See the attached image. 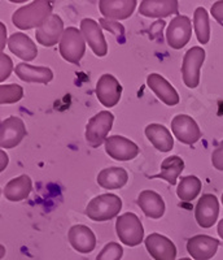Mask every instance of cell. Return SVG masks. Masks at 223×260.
<instances>
[{
    "instance_id": "obj_15",
    "label": "cell",
    "mask_w": 223,
    "mask_h": 260,
    "mask_svg": "<svg viewBox=\"0 0 223 260\" xmlns=\"http://www.w3.org/2000/svg\"><path fill=\"white\" fill-rule=\"evenodd\" d=\"M145 247L155 260H174L176 247L169 238L159 233H152L145 238Z\"/></svg>"
},
{
    "instance_id": "obj_7",
    "label": "cell",
    "mask_w": 223,
    "mask_h": 260,
    "mask_svg": "<svg viewBox=\"0 0 223 260\" xmlns=\"http://www.w3.org/2000/svg\"><path fill=\"white\" fill-rule=\"evenodd\" d=\"M192 34L191 20L187 16H176L170 21L166 30L167 45L174 50H180L187 45Z\"/></svg>"
},
{
    "instance_id": "obj_4",
    "label": "cell",
    "mask_w": 223,
    "mask_h": 260,
    "mask_svg": "<svg viewBox=\"0 0 223 260\" xmlns=\"http://www.w3.org/2000/svg\"><path fill=\"white\" fill-rule=\"evenodd\" d=\"M61 56L71 64H80L86 52V42L82 31L77 27L65 29L59 47Z\"/></svg>"
},
{
    "instance_id": "obj_6",
    "label": "cell",
    "mask_w": 223,
    "mask_h": 260,
    "mask_svg": "<svg viewBox=\"0 0 223 260\" xmlns=\"http://www.w3.org/2000/svg\"><path fill=\"white\" fill-rule=\"evenodd\" d=\"M205 60V50L192 47L185 52L182 64L183 82L190 89H196L200 83V69Z\"/></svg>"
},
{
    "instance_id": "obj_37",
    "label": "cell",
    "mask_w": 223,
    "mask_h": 260,
    "mask_svg": "<svg viewBox=\"0 0 223 260\" xmlns=\"http://www.w3.org/2000/svg\"><path fill=\"white\" fill-rule=\"evenodd\" d=\"M2 171H4L7 167V162H8V157H7V154L4 151H2Z\"/></svg>"
},
{
    "instance_id": "obj_27",
    "label": "cell",
    "mask_w": 223,
    "mask_h": 260,
    "mask_svg": "<svg viewBox=\"0 0 223 260\" xmlns=\"http://www.w3.org/2000/svg\"><path fill=\"white\" fill-rule=\"evenodd\" d=\"M184 169V161L179 156H170L165 159L161 164V172L159 175L152 176L151 178H162L167 181L170 185H175L176 180Z\"/></svg>"
},
{
    "instance_id": "obj_31",
    "label": "cell",
    "mask_w": 223,
    "mask_h": 260,
    "mask_svg": "<svg viewBox=\"0 0 223 260\" xmlns=\"http://www.w3.org/2000/svg\"><path fill=\"white\" fill-rule=\"evenodd\" d=\"M124 255V248L122 246L116 242H109L105 247L99 252L96 260H121Z\"/></svg>"
},
{
    "instance_id": "obj_17",
    "label": "cell",
    "mask_w": 223,
    "mask_h": 260,
    "mask_svg": "<svg viewBox=\"0 0 223 260\" xmlns=\"http://www.w3.org/2000/svg\"><path fill=\"white\" fill-rule=\"evenodd\" d=\"M69 242L71 247L81 254H88L96 247V237L86 225H74L69 229Z\"/></svg>"
},
{
    "instance_id": "obj_9",
    "label": "cell",
    "mask_w": 223,
    "mask_h": 260,
    "mask_svg": "<svg viewBox=\"0 0 223 260\" xmlns=\"http://www.w3.org/2000/svg\"><path fill=\"white\" fill-rule=\"evenodd\" d=\"M171 130L175 138L184 145H194L201 138L199 125L187 115H176L171 120Z\"/></svg>"
},
{
    "instance_id": "obj_34",
    "label": "cell",
    "mask_w": 223,
    "mask_h": 260,
    "mask_svg": "<svg viewBox=\"0 0 223 260\" xmlns=\"http://www.w3.org/2000/svg\"><path fill=\"white\" fill-rule=\"evenodd\" d=\"M211 162H213V167H214L217 171L223 172V141L220 142V145L213 151Z\"/></svg>"
},
{
    "instance_id": "obj_25",
    "label": "cell",
    "mask_w": 223,
    "mask_h": 260,
    "mask_svg": "<svg viewBox=\"0 0 223 260\" xmlns=\"http://www.w3.org/2000/svg\"><path fill=\"white\" fill-rule=\"evenodd\" d=\"M32 190L31 178L26 175H22L17 178L9 181L4 187V197L9 202H20L26 199Z\"/></svg>"
},
{
    "instance_id": "obj_18",
    "label": "cell",
    "mask_w": 223,
    "mask_h": 260,
    "mask_svg": "<svg viewBox=\"0 0 223 260\" xmlns=\"http://www.w3.org/2000/svg\"><path fill=\"white\" fill-rule=\"evenodd\" d=\"M64 31V22H62L61 17L57 15H52L43 26L36 29V41L44 47H52L57 42L61 41Z\"/></svg>"
},
{
    "instance_id": "obj_36",
    "label": "cell",
    "mask_w": 223,
    "mask_h": 260,
    "mask_svg": "<svg viewBox=\"0 0 223 260\" xmlns=\"http://www.w3.org/2000/svg\"><path fill=\"white\" fill-rule=\"evenodd\" d=\"M0 27H2V50H4L6 48V26H4V24H0Z\"/></svg>"
},
{
    "instance_id": "obj_23",
    "label": "cell",
    "mask_w": 223,
    "mask_h": 260,
    "mask_svg": "<svg viewBox=\"0 0 223 260\" xmlns=\"http://www.w3.org/2000/svg\"><path fill=\"white\" fill-rule=\"evenodd\" d=\"M16 74L24 82H38L47 85L53 80V73L47 67H34V65L21 62L15 68Z\"/></svg>"
},
{
    "instance_id": "obj_8",
    "label": "cell",
    "mask_w": 223,
    "mask_h": 260,
    "mask_svg": "<svg viewBox=\"0 0 223 260\" xmlns=\"http://www.w3.org/2000/svg\"><path fill=\"white\" fill-rule=\"evenodd\" d=\"M27 134L24 121L20 117L9 116L0 125V146L2 148H13L21 143Z\"/></svg>"
},
{
    "instance_id": "obj_3",
    "label": "cell",
    "mask_w": 223,
    "mask_h": 260,
    "mask_svg": "<svg viewBox=\"0 0 223 260\" xmlns=\"http://www.w3.org/2000/svg\"><path fill=\"white\" fill-rule=\"evenodd\" d=\"M116 232L124 245L135 247L144 240V228L138 216L132 212L121 215L116 222Z\"/></svg>"
},
{
    "instance_id": "obj_19",
    "label": "cell",
    "mask_w": 223,
    "mask_h": 260,
    "mask_svg": "<svg viewBox=\"0 0 223 260\" xmlns=\"http://www.w3.org/2000/svg\"><path fill=\"white\" fill-rule=\"evenodd\" d=\"M139 12L141 16L152 18L178 15V2L176 0H144L139 6Z\"/></svg>"
},
{
    "instance_id": "obj_14",
    "label": "cell",
    "mask_w": 223,
    "mask_h": 260,
    "mask_svg": "<svg viewBox=\"0 0 223 260\" xmlns=\"http://www.w3.org/2000/svg\"><path fill=\"white\" fill-rule=\"evenodd\" d=\"M219 241L210 236L199 234L187 241V251L196 260H209L217 254Z\"/></svg>"
},
{
    "instance_id": "obj_10",
    "label": "cell",
    "mask_w": 223,
    "mask_h": 260,
    "mask_svg": "<svg viewBox=\"0 0 223 260\" xmlns=\"http://www.w3.org/2000/svg\"><path fill=\"white\" fill-rule=\"evenodd\" d=\"M106 154L118 161H129L139 155V147L129 138L122 136H112L105 141Z\"/></svg>"
},
{
    "instance_id": "obj_38",
    "label": "cell",
    "mask_w": 223,
    "mask_h": 260,
    "mask_svg": "<svg viewBox=\"0 0 223 260\" xmlns=\"http://www.w3.org/2000/svg\"><path fill=\"white\" fill-rule=\"evenodd\" d=\"M218 234H219V237L223 240V219L218 222Z\"/></svg>"
},
{
    "instance_id": "obj_5",
    "label": "cell",
    "mask_w": 223,
    "mask_h": 260,
    "mask_svg": "<svg viewBox=\"0 0 223 260\" xmlns=\"http://www.w3.org/2000/svg\"><path fill=\"white\" fill-rule=\"evenodd\" d=\"M115 122V116L109 111H103L90 118L86 126V141L91 147L96 148L105 142L106 136Z\"/></svg>"
},
{
    "instance_id": "obj_2",
    "label": "cell",
    "mask_w": 223,
    "mask_h": 260,
    "mask_svg": "<svg viewBox=\"0 0 223 260\" xmlns=\"http://www.w3.org/2000/svg\"><path fill=\"white\" fill-rule=\"evenodd\" d=\"M122 201L115 194H103L95 197L86 207V215L94 221H108L120 213Z\"/></svg>"
},
{
    "instance_id": "obj_26",
    "label": "cell",
    "mask_w": 223,
    "mask_h": 260,
    "mask_svg": "<svg viewBox=\"0 0 223 260\" xmlns=\"http://www.w3.org/2000/svg\"><path fill=\"white\" fill-rule=\"evenodd\" d=\"M127 180H129L127 172L120 167H110V168L103 169L97 176L99 186L106 190L121 189L126 185Z\"/></svg>"
},
{
    "instance_id": "obj_22",
    "label": "cell",
    "mask_w": 223,
    "mask_h": 260,
    "mask_svg": "<svg viewBox=\"0 0 223 260\" xmlns=\"http://www.w3.org/2000/svg\"><path fill=\"white\" fill-rule=\"evenodd\" d=\"M139 207L144 212V215L151 219H160L162 217L166 210L164 199L161 195L157 194L153 190H144L140 192L138 198Z\"/></svg>"
},
{
    "instance_id": "obj_16",
    "label": "cell",
    "mask_w": 223,
    "mask_h": 260,
    "mask_svg": "<svg viewBox=\"0 0 223 260\" xmlns=\"http://www.w3.org/2000/svg\"><path fill=\"white\" fill-rule=\"evenodd\" d=\"M136 7V0H101L99 8L104 18L110 21L126 20L132 16Z\"/></svg>"
},
{
    "instance_id": "obj_40",
    "label": "cell",
    "mask_w": 223,
    "mask_h": 260,
    "mask_svg": "<svg viewBox=\"0 0 223 260\" xmlns=\"http://www.w3.org/2000/svg\"><path fill=\"white\" fill-rule=\"evenodd\" d=\"M222 204H223V194H222Z\"/></svg>"
},
{
    "instance_id": "obj_24",
    "label": "cell",
    "mask_w": 223,
    "mask_h": 260,
    "mask_svg": "<svg viewBox=\"0 0 223 260\" xmlns=\"http://www.w3.org/2000/svg\"><path fill=\"white\" fill-rule=\"evenodd\" d=\"M145 137L153 147L161 152H169L174 147V139L166 126L161 124H150L145 127Z\"/></svg>"
},
{
    "instance_id": "obj_33",
    "label": "cell",
    "mask_w": 223,
    "mask_h": 260,
    "mask_svg": "<svg viewBox=\"0 0 223 260\" xmlns=\"http://www.w3.org/2000/svg\"><path fill=\"white\" fill-rule=\"evenodd\" d=\"M0 62H2V76H0V81L3 82V81H6L7 78L11 76V73H12L13 61L8 55L2 52V55H0Z\"/></svg>"
},
{
    "instance_id": "obj_12",
    "label": "cell",
    "mask_w": 223,
    "mask_h": 260,
    "mask_svg": "<svg viewBox=\"0 0 223 260\" xmlns=\"http://www.w3.org/2000/svg\"><path fill=\"white\" fill-rule=\"evenodd\" d=\"M219 215V202L213 194H204L195 208V219L201 228H211Z\"/></svg>"
},
{
    "instance_id": "obj_1",
    "label": "cell",
    "mask_w": 223,
    "mask_h": 260,
    "mask_svg": "<svg viewBox=\"0 0 223 260\" xmlns=\"http://www.w3.org/2000/svg\"><path fill=\"white\" fill-rule=\"evenodd\" d=\"M53 6L47 0H35L27 6L21 7L13 13L12 22L21 30H30L32 27H41L52 16Z\"/></svg>"
},
{
    "instance_id": "obj_13",
    "label": "cell",
    "mask_w": 223,
    "mask_h": 260,
    "mask_svg": "<svg viewBox=\"0 0 223 260\" xmlns=\"http://www.w3.org/2000/svg\"><path fill=\"white\" fill-rule=\"evenodd\" d=\"M81 29H82L83 37L95 55L99 57L105 56L108 52V45L104 38L101 26H99L96 21L91 20V18H83L81 21Z\"/></svg>"
},
{
    "instance_id": "obj_20",
    "label": "cell",
    "mask_w": 223,
    "mask_h": 260,
    "mask_svg": "<svg viewBox=\"0 0 223 260\" xmlns=\"http://www.w3.org/2000/svg\"><path fill=\"white\" fill-rule=\"evenodd\" d=\"M147 83L151 90L159 96L160 101L166 106H176L179 103V95L176 90L162 76L157 73L150 74L147 78Z\"/></svg>"
},
{
    "instance_id": "obj_39",
    "label": "cell",
    "mask_w": 223,
    "mask_h": 260,
    "mask_svg": "<svg viewBox=\"0 0 223 260\" xmlns=\"http://www.w3.org/2000/svg\"><path fill=\"white\" fill-rule=\"evenodd\" d=\"M178 260H191V259H188V257H183V259H178Z\"/></svg>"
},
{
    "instance_id": "obj_28",
    "label": "cell",
    "mask_w": 223,
    "mask_h": 260,
    "mask_svg": "<svg viewBox=\"0 0 223 260\" xmlns=\"http://www.w3.org/2000/svg\"><path fill=\"white\" fill-rule=\"evenodd\" d=\"M194 26L197 41L201 45H206L210 39V25H209V15L204 7H199L195 9Z\"/></svg>"
},
{
    "instance_id": "obj_11",
    "label": "cell",
    "mask_w": 223,
    "mask_h": 260,
    "mask_svg": "<svg viewBox=\"0 0 223 260\" xmlns=\"http://www.w3.org/2000/svg\"><path fill=\"white\" fill-rule=\"evenodd\" d=\"M122 95V86L117 78L112 74H103L96 85V96L99 102L106 108H112L118 104Z\"/></svg>"
},
{
    "instance_id": "obj_32",
    "label": "cell",
    "mask_w": 223,
    "mask_h": 260,
    "mask_svg": "<svg viewBox=\"0 0 223 260\" xmlns=\"http://www.w3.org/2000/svg\"><path fill=\"white\" fill-rule=\"evenodd\" d=\"M100 25H101V27H103V29H106V30H109L110 32H113V34L117 37L118 41H120L121 43H122V42H125V29L122 25L118 24V22H116V21L106 20V18H101V20H100Z\"/></svg>"
},
{
    "instance_id": "obj_29",
    "label": "cell",
    "mask_w": 223,
    "mask_h": 260,
    "mask_svg": "<svg viewBox=\"0 0 223 260\" xmlns=\"http://www.w3.org/2000/svg\"><path fill=\"white\" fill-rule=\"evenodd\" d=\"M201 191V181L196 176H187L180 180L179 185L176 187V195L180 201L191 202L196 198Z\"/></svg>"
},
{
    "instance_id": "obj_35",
    "label": "cell",
    "mask_w": 223,
    "mask_h": 260,
    "mask_svg": "<svg viewBox=\"0 0 223 260\" xmlns=\"http://www.w3.org/2000/svg\"><path fill=\"white\" fill-rule=\"evenodd\" d=\"M211 16L215 18V21H218L220 25H223V0L219 2H215L213 6H211Z\"/></svg>"
},
{
    "instance_id": "obj_21",
    "label": "cell",
    "mask_w": 223,
    "mask_h": 260,
    "mask_svg": "<svg viewBox=\"0 0 223 260\" xmlns=\"http://www.w3.org/2000/svg\"><path fill=\"white\" fill-rule=\"evenodd\" d=\"M8 48L11 50V52L15 53L16 56L25 61H31L38 55V50H36L34 42L24 32H15L9 37Z\"/></svg>"
},
{
    "instance_id": "obj_30",
    "label": "cell",
    "mask_w": 223,
    "mask_h": 260,
    "mask_svg": "<svg viewBox=\"0 0 223 260\" xmlns=\"http://www.w3.org/2000/svg\"><path fill=\"white\" fill-rule=\"evenodd\" d=\"M24 96V89L20 85L11 83V85L0 86V103L11 104L21 101Z\"/></svg>"
}]
</instances>
